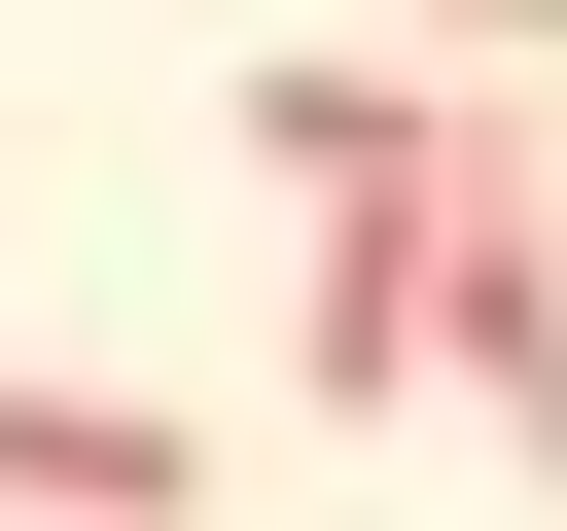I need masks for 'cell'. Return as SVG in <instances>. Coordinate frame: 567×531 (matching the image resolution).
Returning <instances> with one entry per match:
<instances>
[{
  "mask_svg": "<svg viewBox=\"0 0 567 531\" xmlns=\"http://www.w3.org/2000/svg\"><path fill=\"white\" fill-rule=\"evenodd\" d=\"M248 177H319V248H284V354L390 425V389H425V212L496 177V106H461V71H319V35H284V71H248Z\"/></svg>",
  "mask_w": 567,
  "mask_h": 531,
  "instance_id": "obj_1",
  "label": "cell"
},
{
  "mask_svg": "<svg viewBox=\"0 0 567 531\" xmlns=\"http://www.w3.org/2000/svg\"><path fill=\"white\" fill-rule=\"evenodd\" d=\"M425 389H461L496 460H567V177H532V142L425 212Z\"/></svg>",
  "mask_w": 567,
  "mask_h": 531,
  "instance_id": "obj_2",
  "label": "cell"
},
{
  "mask_svg": "<svg viewBox=\"0 0 567 531\" xmlns=\"http://www.w3.org/2000/svg\"><path fill=\"white\" fill-rule=\"evenodd\" d=\"M213 460L142 425V389H71V354H0V531H177Z\"/></svg>",
  "mask_w": 567,
  "mask_h": 531,
  "instance_id": "obj_3",
  "label": "cell"
},
{
  "mask_svg": "<svg viewBox=\"0 0 567 531\" xmlns=\"http://www.w3.org/2000/svg\"><path fill=\"white\" fill-rule=\"evenodd\" d=\"M425 35H461V71H532V35H567V0H425Z\"/></svg>",
  "mask_w": 567,
  "mask_h": 531,
  "instance_id": "obj_4",
  "label": "cell"
}]
</instances>
